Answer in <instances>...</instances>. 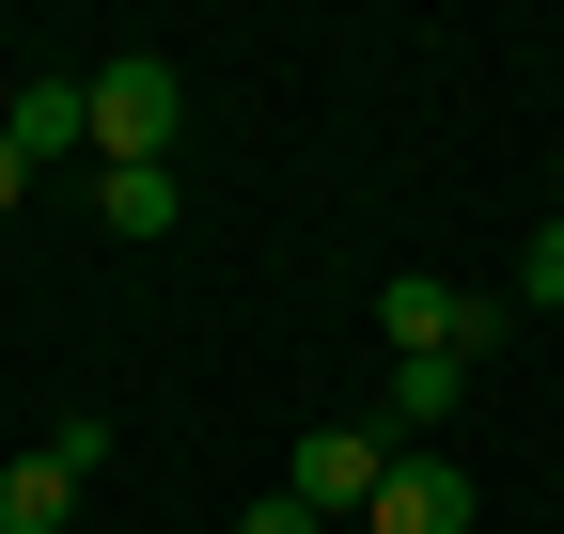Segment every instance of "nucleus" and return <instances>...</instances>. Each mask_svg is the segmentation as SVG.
Listing matches in <instances>:
<instances>
[{"instance_id": "0eeeda50", "label": "nucleus", "mask_w": 564, "mask_h": 534, "mask_svg": "<svg viewBox=\"0 0 564 534\" xmlns=\"http://www.w3.org/2000/svg\"><path fill=\"white\" fill-rule=\"evenodd\" d=\"M455 409H470V362H455V346L392 362V456H408V425H455Z\"/></svg>"}, {"instance_id": "f03ea898", "label": "nucleus", "mask_w": 564, "mask_h": 534, "mask_svg": "<svg viewBox=\"0 0 564 534\" xmlns=\"http://www.w3.org/2000/svg\"><path fill=\"white\" fill-rule=\"evenodd\" d=\"M377 488H392V425H314L299 456H282V503L329 519V534H361V519H377Z\"/></svg>"}, {"instance_id": "f8f14e48", "label": "nucleus", "mask_w": 564, "mask_h": 534, "mask_svg": "<svg viewBox=\"0 0 564 534\" xmlns=\"http://www.w3.org/2000/svg\"><path fill=\"white\" fill-rule=\"evenodd\" d=\"M549 189H564V173H549Z\"/></svg>"}, {"instance_id": "423d86ee", "label": "nucleus", "mask_w": 564, "mask_h": 534, "mask_svg": "<svg viewBox=\"0 0 564 534\" xmlns=\"http://www.w3.org/2000/svg\"><path fill=\"white\" fill-rule=\"evenodd\" d=\"M0 534H79V472L32 440V456H0Z\"/></svg>"}, {"instance_id": "f257e3e1", "label": "nucleus", "mask_w": 564, "mask_h": 534, "mask_svg": "<svg viewBox=\"0 0 564 534\" xmlns=\"http://www.w3.org/2000/svg\"><path fill=\"white\" fill-rule=\"evenodd\" d=\"M95 173H141V158H173V110H188V79L158 47H126V63H95Z\"/></svg>"}, {"instance_id": "1a4fd4ad", "label": "nucleus", "mask_w": 564, "mask_h": 534, "mask_svg": "<svg viewBox=\"0 0 564 534\" xmlns=\"http://www.w3.org/2000/svg\"><path fill=\"white\" fill-rule=\"evenodd\" d=\"M518 299H564V221H549V236L518 252Z\"/></svg>"}, {"instance_id": "9b49d317", "label": "nucleus", "mask_w": 564, "mask_h": 534, "mask_svg": "<svg viewBox=\"0 0 564 534\" xmlns=\"http://www.w3.org/2000/svg\"><path fill=\"white\" fill-rule=\"evenodd\" d=\"M17 189H32V158H17V142H0V205H17Z\"/></svg>"}, {"instance_id": "20e7f679", "label": "nucleus", "mask_w": 564, "mask_h": 534, "mask_svg": "<svg viewBox=\"0 0 564 534\" xmlns=\"http://www.w3.org/2000/svg\"><path fill=\"white\" fill-rule=\"evenodd\" d=\"M0 142H17L32 173H47V158H95V95H79V79H17V95H0Z\"/></svg>"}, {"instance_id": "7ed1b4c3", "label": "nucleus", "mask_w": 564, "mask_h": 534, "mask_svg": "<svg viewBox=\"0 0 564 534\" xmlns=\"http://www.w3.org/2000/svg\"><path fill=\"white\" fill-rule=\"evenodd\" d=\"M377 330H392V362H423V346L486 362V330H502V299H455L440 267H408V284H377Z\"/></svg>"}, {"instance_id": "6e6552de", "label": "nucleus", "mask_w": 564, "mask_h": 534, "mask_svg": "<svg viewBox=\"0 0 564 534\" xmlns=\"http://www.w3.org/2000/svg\"><path fill=\"white\" fill-rule=\"evenodd\" d=\"M95 221H110V236H173V158H141V173H95Z\"/></svg>"}, {"instance_id": "39448f33", "label": "nucleus", "mask_w": 564, "mask_h": 534, "mask_svg": "<svg viewBox=\"0 0 564 534\" xmlns=\"http://www.w3.org/2000/svg\"><path fill=\"white\" fill-rule=\"evenodd\" d=\"M361 534H470V472L455 456H392V488H377Z\"/></svg>"}, {"instance_id": "9d476101", "label": "nucleus", "mask_w": 564, "mask_h": 534, "mask_svg": "<svg viewBox=\"0 0 564 534\" xmlns=\"http://www.w3.org/2000/svg\"><path fill=\"white\" fill-rule=\"evenodd\" d=\"M236 534H329V519H299V503H282V488H267V503H251Z\"/></svg>"}]
</instances>
